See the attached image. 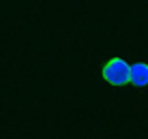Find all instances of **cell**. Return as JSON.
<instances>
[{
	"label": "cell",
	"mask_w": 148,
	"mask_h": 139,
	"mask_svg": "<svg viewBox=\"0 0 148 139\" xmlns=\"http://www.w3.org/2000/svg\"><path fill=\"white\" fill-rule=\"evenodd\" d=\"M101 77L112 86H127L131 84V64L120 56H114L101 66Z\"/></svg>",
	"instance_id": "obj_1"
},
{
	"label": "cell",
	"mask_w": 148,
	"mask_h": 139,
	"mask_svg": "<svg viewBox=\"0 0 148 139\" xmlns=\"http://www.w3.org/2000/svg\"><path fill=\"white\" fill-rule=\"evenodd\" d=\"M131 84L135 88H146L148 86V64L146 62L131 64Z\"/></svg>",
	"instance_id": "obj_2"
}]
</instances>
